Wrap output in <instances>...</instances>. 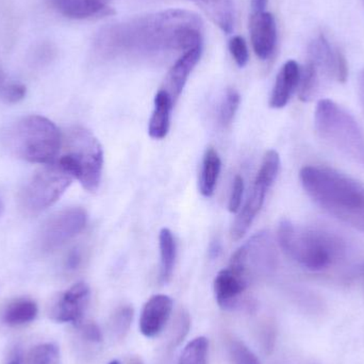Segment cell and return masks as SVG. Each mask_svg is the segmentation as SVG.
Segmentation results:
<instances>
[{"instance_id":"1","label":"cell","mask_w":364,"mask_h":364,"mask_svg":"<svg viewBox=\"0 0 364 364\" xmlns=\"http://www.w3.org/2000/svg\"><path fill=\"white\" fill-rule=\"evenodd\" d=\"M203 23L192 11L168 9L102 28L96 49L106 55H156L203 46Z\"/></svg>"},{"instance_id":"2","label":"cell","mask_w":364,"mask_h":364,"mask_svg":"<svg viewBox=\"0 0 364 364\" xmlns=\"http://www.w3.org/2000/svg\"><path fill=\"white\" fill-rule=\"evenodd\" d=\"M301 186L316 205L340 222L364 233V186L333 168L308 166Z\"/></svg>"},{"instance_id":"3","label":"cell","mask_w":364,"mask_h":364,"mask_svg":"<svg viewBox=\"0 0 364 364\" xmlns=\"http://www.w3.org/2000/svg\"><path fill=\"white\" fill-rule=\"evenodd\" d=\"M277 237L284 254L311 272L335 267L348 252L346 240L338 233L322 227L295 224L287 218L279 223Z\"/></svg>"},{"instance_id":"4","label":"cell","mask_w":364,"mask_h":364,"mask_svg":"<svg viewBox=\"0 0 364 364\" xmlns=\"http://www.w3.org/2000/svg\"><path fill=\"white\" fill-rule=\"evenodd\" d=\"M0 142L18 159L47 166L57 161L62 136L50 119L41 115H27L6 126L0 132Z\"/></svg>"},{"instance_id":"5","label":"cell","mask_w":364,"mask_h":364,"mask_svg":"<svg viewBox=\"0 0 364 364\" xmlns=\"http://www.w3.org/2000/svg\"><path fill=\"white\" fill-rule=\"evenodd\" d=\"M61 149L63 154L55 164L80 182L85 191L95 193L104 168V151L98 139L87 128L76 126L62 139Z\"/></svg>"},{"instance_id":"6","label":"cell","mask_w":364,"mask_h":364,"mask_svg":"<svg viewBox=\"0 0 364 364\" xmlns=\"http://www.w3.org/2000/svg\"><path fill=\"white\" fill-rule=\"evenodd\" d=\"M316 134L331 149L364 166V132L350 113L331 100H321L314 112Z\"/></svg>"},{"instance_id":"7","label":"cell","mask_w":364,"mask_h":364,"mask_svg":"<svg viewBox=\"0 0 364 364\" xmlns=\"http://www.w3.org/2000/svg\"><path fill=\"white\" fill-rule=\"evenodd\" d=\"M73 179L55 162L47 164L34 173L21 191V207L27 213H41L59 200L72 183Z\"/></svg>"},{"instance_id":"8","label":"cell","mask_w":364,"mask_h":364,"mask_svg":"<svg viewBox=\"0 0 364 364\" xmlns=\"http://www.w3.org/2000/svg\"><path fill=\"white\" fill-rule=\"evenodd\" d=\"M279 170L280 157L277 151L273 149L267 151L263 157L260 170L255 179L252 192L250 193L244 207L240 209L239 214L231 226V239L239 241L246 235L257 214L260 212L267 192L277 179Z\"/></svg>"},{"instance_id":"9","label":"cell","mask_w":364,"mask_h":364,"mask_svg":"<svg viewBox=\"0 0 364 364\" xmlns=\"http://www.w3.org/2000/svg\"><path fill=\"white\" fill-rule=\"evenodd\" d=\"M277 264V252L269 232H258L230 259L229 269L250 280L252 274L269 273Z\"/></svg>"},{"instance_id":"10","label":"cell","mask_w":364,"mask_h":364,"mask_svg":"<svg viewBox=\"0 0 364 364\" xmlns=\"http://www.w3.org/2000/svg\"><path fill=\"white\" fill-rule=\"evenodd\" d=\"M87 222L85 209L68 208L53 214L43 225L38 235V246L44 252H53L82 232Z\"/></svg>"},{"instance_id":"11","label":"cell","mask_w":364,"mask_h":364,"mask_svg":"<svg viewBox=\"0 0 364 364\" xmlns=\"http://www.w3.org/2000/svg\"><path fill=\"white\" fill-rule=\"evenodd\" d=\"M308 63L314 66L322 82L336 80L346 82L348 68L346 55L333 47L324 34H318L308 47Z\"/></svg>"},{"instance_id":"12","label":"cell","mask_w":364,"mask_h":364,"mask_svg":"<svg viewBox=\"0 0 364 364\" xmlns=\"http://www.w3.org/2000/svg\"><path fill=\"white\" fill-rule=\"evenodd\" d=\"M89 301V286L85 282H77L60 295L51 309V318L58 323L80 324Z\"/></svg>"},{"instance_id":"13","label":"cell","mask_w":364,"mask_h":364,"mask_svg":"<svg viewBox=\"0 0 364 364\" xmlns=\"http://www.w3.org/2000/svg\"><path fill=\"white\" fill-rule=\"evenodd\" d=\"M250 40L255 53L260 60L272 57L277 44V25L272 13L252 14L250 21Z\"/></svg>"},{"instance_id":"14","label":"cell","mask_w":364,"mask_h":364,"mask_svg":"<svg viewBox=\"0 0 364 364\" xmlns=\"http://www.w3.org/2000/svg\"><path fill=\"white\" fill-rule=\"evenodd\" d=\"M173 301L164 294L154 295L143 307L140 318V331L147 338H155L161 333L170 320Z\"/></svg>"},{"instance_id":"15","label":"cell","mask_w":364,"mask_h":364,"mask_svg":"<svg viewBox=\"0 0 364 364\" xmlns=\"http://www.w3.org/2000/svg\"><path fill=\"white\" fill-rule=\"evenodd\" d=\"M250 280L231 269H222L214 279L213 288L216 303L222 309L237 307L240 297L247 289Z\"/></svg>"},{"instance_id":"16","label":"cell","mask_w":364,"mask_h":364,"mask_svg":"<svg viewBox=\"0 0 364 364\" xmlns=\"http://www.w3.org/2000/svg\"><path fill=\"white\" fill-rule=\"evenodd\" d=\"M201 53H203V46L194 47V48L184 51L183 55L175 62L174 65L168 70L164 87L162 89L168 92L174 104L181 95L182 91L188 82V77L192 74L195 66L198 64Z\"/></svg>"},{"instance_id":"17","label":"cell","mask_w":364,"mask_h":364,"mask_svg":"<svg viewBox=\"0 0 364 364\" xmlns=\"http://www.w3.org/2000/svg\"><path fill=\"white\" fill-rule=\"evenodd\" d=\"M59 14L72 19H87L112 14L113 0H46Z\"/></svg>"},{"instance_id":"18","label":"cell","mask_w":364,"mask_h":364,"mask_svg":"<svg viewBox=\"0 0 364 364\" xmlns=\"http://www.w3.org/2000/svg\"><path fill=\"white\" fill-rule=\"evenodd\" d=\"M301 66L294 60H289L278 73L269 98V107L282 109L288 105L295 90L299 89Z\"/></svg>"},{"instance_id":"19","label":"cell","mask_w":364,"mask_h":364,"mask_svg":"<svg viewBox=\"0 0 364 364\" xmlns=\"http://www.w3.org/2000/svg\"><path fill=\"white\" fill-rule=\"evenodd\" d=\"M38 308L33 299L18 297L9 301L0 312V321L8 327H21L30 324L38 316Z\"/></svg>"},{"instance_id":"20","label":"cell","mask_w":364,"mask_h":364,"mask_svg":"<svg viewBox=\"0 0 364 364\" xmlns=\"http://www.w3.org/2000/svg\"><path fill=\"white\" fill-rule=\"evenodd\" d=\"M172 98L164 89L156 94L155 108L149 121V134L151 139L162 140L170 132L171 112L174 107Z\"/></svg>"},{"instance_id":"21","label":"cell","mask_w":364,"mask_h":364,"mask_svg":"<svg viewBox=\"0 0 364 364\" xmlns=\"http://www.w3.org/2000/svg\"><path fill=\"white\" fill-rule=\"evenodd\" d=\"M210 21L225 33H231L235 27L233 0H193Z\"/></svg>"},{"instance_id":"22","label":"cell","mask_w":364,"mask_h":364,"mask_svg":"<svg viewBox=\"0 0 364 364\" xmlns=\"http://www.w3.org/2000/svg\"><path fill=\"white\" fill-rule=\"evenodd\" d=\"M222 161L215 149L209 147L203 155L201 164L200 178H199V191L203 196L211 197L215 191L220 177Z\"/></svg>"},{"instance_id":"23","label":"cell","mask_w":364,"mask_h":364,"mask_svg":"<svg viewBox=\"0 0 364 364\" xmlns=\"http://www.w3.org/2000/svg\"><path fill=\"white\" fill-rule=\"evenodd\" d=\"M159 247L161 257L160 280L162 284H168L172 279L176 262V242L170 229L164 228L160 231Z\"/></svg>"},{"instance_id":"24","label":"cell","mask_w":364,"mask_h":364,"mask_svg":"<svg viewBox=\"0 0 364 364\" xmlns=\"http://www.w3.org/2000/svg\"><path fill=\"white\" fill-rule=\"evenodd\" d=\"M209 342L205 337L192 340L184 348L177 364H207Z\"/></svg>"},{"instance_id":"25","label":"cell","mask_w":364,"mask_h":364,"mask_svg":"<svg viewBox=\"0 0 364 364\" xmlns=\"http://www.w3.org/2000/svg\"><path fill=\"white\" fill-rule=\"evenodd\" d=\"M26 364H60L59 348L53 343L40 344L29 353Z\"/></svg>"},{"instance_id":"26","label":"cell","mask_w":364,"mask_h":364,"mask_svg":"<svg viewBox=\"0 0 364 364\" xmlns=\"http://www.w3.org/2000/svg\"><path fill=\"white\" fill-rule=\"evenodd\" d=\"M134 318V309L130 306L119 307L111 318V331L119 340L124 339L129 331Z\"/></svg>"},{"instance_id":"27","label":"cell","mask_w":364,"mask_h":364,"mask_svg":"<svg viewBox=\"0 0 364 364\" xmlns=\"http://www.w3.org/2000/svg\"><path fill=\"white\" fill-rule=\"evenodd\" d=\"M240 102H241V97H240L239 92L237 90L233 87L227 90L224 100L220 104V117H218L220 125L224 127L230 125L231 122L235 119L237 109H239Z\"/></svg>"},{"instance_id":"28","label":"cell","mask_w":364,"mask_h":364,"mask_svg":"<svg viewBox=\"0 0 364 364\" xmlns=\"http://www.w3.org/2000/svg\"><path fill=\"white\" fill-rule=\"evenodd\" d=\"M228 352L232 364H261L256 355L240 340H229Z\"/></svg>"},{"instance_id":"29","label":"cell","mask_w":364,"mask_h":364,"mask_svg":"<svg viewBox=\"0 0 364 364\" xmlns=\"http://www.w3.org/2000/svg\"><path fill=\"white\" fill-rule=\"evenodd\" d=\"M228 48L239 68L247 65L250 53H248L247 44L241 36H233L229 40Z\"/></svg>"},{"instance_id":"30","label":"cell","mask_w":364,"mask_h":364,"mask_svg":"<svg viewBox=\"0 0 364 364\" xmlns=\"http://www.w3.org/2000/svg\"><path fill=\"white\" fill-rule=\"evenodd\" d=\"M26 92L27 90L21 83H10L4 85L0 94V98L6 104H17L25 98Z\"/></svg>"},{"instance_id":"31","label":"cell","mask_w":364,"mask_h":364,"mask_svg":"<svg viewBox=\"0 0 364 364\" xmlns=\"http://www.w3.org/2000/svg\"><path fill=\"white\" fill-rule=\"evenodd\" d=\"M244 193V181L241 176H235L232 190L229 197L228 210L231 213H237L241 209L242 198Z\"/></svg>"},{"instance_id":"32","label":"cell","mask_w":364,"mask_h":364,"mask_svg":"<svg viewBox=\"0 0 364 364\" xmlns=\"http://www.w3.org/2000/svg\"><path fill=\"white\" fill-rule=\"evenodd\" d=\"M81 333L82 337L85 338L87 341L92 342V343H100L102 340V331H100V327L94 323H85V324L80 325Z\"/></svg>"},{"instance_id":"33","label":"cell","mask_w":364,"mask_h":364,"mask_svg":"<svg viewBox=\"0 0 364 364\" xmlns=\"http://www.w3.org/2000/svg\"><path fill=\"white\" fill-rule=\"evenodd\" d=\"M178 324H177L176 335L173 339L172 346H177L184 339L186 333H188V328H190V318L186 312H182L178 318Z\"/></svg>"},{"instance_id":"34","label":"cell","mask_w":364,"mask_h":364,"mask_svg":"<svg viewBox=\"0 0 364 364\" xmlns=\"http://www.w3.org/2000/svg\"><path fill=\"white\" fill-rule=\"evenodd\" d=\"M81 263V252L79 250L75 248V250H70V254L68 255L65 259V267L70 271H74L77 269Z\"/></svg>"},{"instance_id":"35","label":"cell","mask_w":364,"mask_h":364,"mask_svg":"<svg viewBox=\"0 0 364 364\" xmlns=\"http://www.w3.org/2000/svg\"><path fill=\"white\" fill-rule=\"evenodd\" d=\"M269 0H252L250 2V8H252V14L256 13L264 12Z\"/></svg>"},{"instance_id":"36","label":"cell","mask_w":364,"mask_h":364,"mask_svg":"<svg viewBox=\"0 0 364 364\" xmlns=\"http://www.w3.org/2000/svg\"><path fill=\"white\" fill-rule=\"evenodd\" d=\"M358 95L364 112V68L361 70L358 77Z\"/></svg>"},{"instance_id":"37","label":"cell","mask_w":364,"mask_h":364,"mask_svg":"<svg viewBox=\"0 0 364 364\" xmlns=\"http://www.w3.org/2000/svg\"><path fill=\"white\" fill-rule=\"evenodd\" d=\"M220 252V245L218 242H213L210 246V256L211 258H215V257H218Z\"/></svg>"},{"instance_id":"38","label":"cell","mask_w":364,"mask_h":364,"mask_svg":"<svg viewBox=\"0 0 364 364\" xmlns=\"http://www.w3.org/2000/svg\"><path fill=\"white\" fill-rule=\"evenodd\" d=\"M4 87V75H2L1 70H0V94H1V91Z\"/></svg>"},{"instance_id":"39","label":"cell","mask_w":364,"mask_h":364,"mask_svg":"<svg viewBox=\"0 0 364 364\" xmlns=\"http://www.w3.org/2000/svg\"><path fill=\"white\" fill-rule=\"evenodd\" d=\"M9 364H21V358H19V357H16V358L13 359V360Z\"/></svg>"},{"instance_id":"40","label":"cell","mask_w":364,"mask_h":364,"mask_svg":"<svg viewBox=\"0 0 364 364\" xmlns=\"http://www.w3.org/2000/svg\"><path fill=\"white\" fill-rule=\"evenodd\" d=\"M2 211H4V205H2V201L0 200V215H1Z\"/></svg>"},{"instance_id":"41","label":"cell","mask_w":364,"mask_h":364,"mask_svg":"<svg viewBox=\"0 0 364 364\" xmlns=\"http://www.w3.org/2000/svg\"><path fill=\"white\" fill-rule=\"evenodd\" d=\"M109 364H121V363H119V361L113 360V361H111V363Z\"/></svg>"},{"instance_id":"42","label":"cell","mask_w":364,"mask_h":364,"mask_svg":"<svg viewBox=\"0 0 364 364\" xmlns=\"http://www.w3.org/2000/svg\"><path fill=\"white\" fill-rule=\"evenodd\" d=\"M361 273H363V276L364 277V264L363 265V267H361Z\"/></svg>"},{"instance_id":"43","label":"cell","mask_w":364,"mask_h":364,"mask_svg":"<svg viewBox=\"0 0 364 364\" xmlns=\"http://www.w3.org/2000/svg\"><path fill=\"white\" fill-rule=\"evenodd\" d=\"M134 364H142V363H141L140 361H136V363Z\"/></svg>"}]
</instances>
